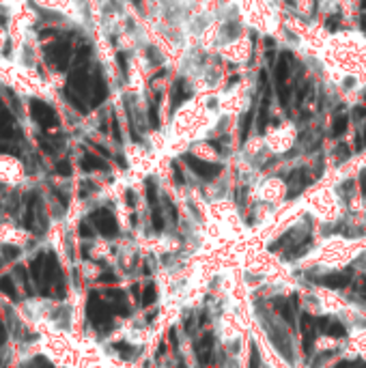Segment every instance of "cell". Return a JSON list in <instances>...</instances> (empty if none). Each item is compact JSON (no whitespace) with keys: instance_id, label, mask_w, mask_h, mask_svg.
Instances as JSON below:
<instances>
[{"instance_id":"cb8c5ba5","label":"cell","mask_w":366,"mask_h":368,"mask_svg":"<svg viewBox=\"0 0 366 368\" xmlns=\"http://www.w3.org/2000/svg\"><path fill=\"white\" fill-rule=\"evenodd\" d=\"M4 340H6V332H4V327L0 325V347L4 345Z\"/></svg>"},{"instance_id":"d6986e66","label":"cell","mask_w":366,"mask_h":368,"mask_svg":"<svg viewBox=\"0 0 366 368\" xmlns=\"http://www.w3.org/2000/svg\"><path fill=\"white\" fill-rule=\"evenodd\" d=\"M112 136H114L116 142L123 140V138H121V129H119V121H116V119H112Z\"/></svg>"},{"instance_id":"8992f818","label":"cell","mask_w":366,"mask_h":368,"mask_svg":"<svg viewBox=\"0 0 366 368\" xmlns=\"http://www.w3.org/2000/svg\"><path fill=\"white\" fill-rule=\"evenodd\" d=\"M93 224H95V228L99 230L101 235H106V237H114L116 230H119L114 216L110 211H106V209H99V211L93 213Z\"/></svg>"},{"instance_id":"5bb4252c","label":"cell","mask_w":366,"mask_h":368,"mask_svg":"<svg viewBox=\"0 0 366 368\" xmlns=\"http://www.w3.org/2000/svg\"><path fill=\"white\" fill-rule=\"evenodd\" d=\"M56 172L63 174V177H69V174H71V164L67 159H58L56 161Z\"/></svg>"},{"instance_id":"2e32d148","label":"cell","mask_w":366,"mask_h":368,"mask_svg":"<svg viewBox=\"0 0 366 368\" xmlns=\"http://www.w3.org/2000/svg\"><path fill=\"white\" fill-rule=\"evenodd\" d=\"M196 155H198V157H205V159H209V157H213V148L198 147V148H196Z\"/></svg>"},{"instance_id":"6da1fadb","label":"cell","mask_w":366,"mask_h":368,"mask_svg":"<svg viewBox=\"0 0 366 368\" xmlns=\"http://www.w3.org/2000/svg\"><path fill=\"white\" fill-rule=\"evenodd\" d=\"M45 61H48L56 71H65L71 61V43L67 39H56L45 48Z\"/></svg>"},{"instance_id":"7c38bea8","label":"cell","mask_w":366,"mask_h":368,"mask_svg":"<svg viewBox=\"0 0 366 368\" xmlns=\"http://www.w3.org/2000/svg\"><path fill=\"white\" fill-rule=\"evenodd\" d=\"M187 95H189V88H185V84H183V82H177V86H175V95H173V103L177 106V103H181Z\"/></svg>"},{"instance_id":"3957f363","label":"cell","mask_w":366,"mask_h":368,"mask_svg":"<svg viewBox=\"0 0 366 368\" xmlns=\"http://www.w3.org/2000/svg\"><path fill=\"white\" fill-rule=\"evenodd\" d=\"M24 177V166L13 153H0V183H17Z\"/></svg>"},{"instance_id":"44dd1931","label":"cell","mask_w":366,"mask_h":368,"mask_svg":"<svg viewBox=\"0 0 366 368\" xmlns=\"http://www.w3.org/2000/svg\"><path fill=\"white\" fill-rule=\"evenodd\" d=\"M354 114H356V119H366V108L358 106V108L354 110Z\"/></svg>"},{"instance_id":"603a6c76","label":"cell","mask_w":366,"mask_h":368,"mask_svg":"<svg viewBox=\"0 0 366 368\" xmlns=\"http://www.w3.org/2000/svg\"><path fill=\"white\" fill-rule=\"evenodd\" d=\"M366 147V136H358V148H364Z\"/></svg>"},{"instance_id":"4fadbf2b","label":"cell","mask_w":366,"mask_h":368,"mask_svg":"<svg viewBox=\"0 0 366 368\" xmlns=\"http://www.w3.org/2000/svg\"><path fill=\"white\" fill-rule=\"evenodd\" d=\"M347 125H349L347 116H338V119L334 121V127H332V134H334V136H343L345 132H347Z\"/></svg>"},{"instance_id":"ac0fdd59","label":"cell","mask_w":366,"mask_h":368,"mask_svg":"<svg viewBox=\"0 0 366 368\" xmlns=\"http://www.w3.org/2000/svg\"><path fill=\"white\" fill-rule=\"evenodd\" d=\"M6 43H9V35H6V30L0 26V52L6 48Z\"/></svg>"},{"instance_id":"7a4b0ae2","label":"cell","mask_w":366,"mask_h":368,"mask_svg":"<svg viewBox=\"0 0 366 368\" xmlns=\"http://www.w3.org/2000/svg\"><path fill=\"white\" fill-rule=\"evenodd\" d=\"M30 116L45 132H52V129L58 127V116L54 112V108L41 99H30Z\"/></svg>"},{"instance_id":"ba28073f","label":"cell","mask_w":366,"mask_h":368,"mask_svg":"<svg viewBox=\"0 0 366 368\" xmlns=\"http://www.w3.org/2000/svg\"><path fill=\"white\" fill-rule=\"evenodd\" d=\"M106 95H108V86H106V82H103V77L95 75L93 88H91V101H93V106H99V103L106 99Z\"/></svg>"},{"instance_id":"30bf717a","label":"cell","mask_w":366,"mask_h":368,"mask_svg":"<svg viewBox=\"0 0 366 368\" xmlns=\"http://www.w3.org/2000/svg\"><path fill=\"white\" fill-rule=\"evenodd\" d=\"M32 2H35V6L45 11H61L67 6V0H32Z\"/></svg>"},{"instance_id":"ffe728a7","label":"cell","mask_w":366,"mask_h":368,"mask_svg":"<svg viewBox=\"0 0 366 368\" xmlns=\"http://www.w3.org/2000/svg\"><path fill=\"white\" fill-rule=\"evenodd\" d=\"M17 254H19L17 248H4V256H6V258H15Z\"/></svg>"},{"instance_id":"52a82bcc","label":"cell","mask_w":366,"mask_h":368,"mask_svg":"<svg viewBox=\"0 0 366 368\" xmlns=\"http://www.w3.org/2000/svg\"><path fill=\"white\" fill-rule=\"evenodd\" d=\"M185 161H187V166L192 168V170L198 174V177H202V179H213V177H218V172H220V166L209 164V161H202L200 157L185 155Z\"/></svg>"},{"instance_id":"e0dca14e","label":"cell","mask_w":366,"mask_h":368,"mask_svg":"<svg viewBox=\"0 0 366 368\" xmlns=\"http://www.w3.org/2000/svg\"><path fill=\"white\" fill-rule=\"evenodd\" d=\"M80 235L82 237H93V226H91L89 222H82L80 224Z\"/></svg>"},{"instance_id":"7402d4cb","label":"cell","mask_w":366,"mask_h":368,"mask_svg":"<svg viewBox=\"0 0 366 368\" xmlns=\"http://www.w3.org/2000/svg\"><path fill=\"white\" fill-rule=\"evenodd\" d=\"M345 157H349V148L343 145L341 148H338V159H345Z\"/></svg>"},{"instance_id":"277c9868","label":"cell","mask_w":366,"mask_h":368,"mask_svg":"<svg viewBox=\"0 0 366 368\" xmlns=\"http://www.w3.org/2000/svg\"><path fill=\"white\" fill-rule=\"evenodd\" d=\"M69 90H74L80 97L91 95V88H93V80L89 75L87 65H76V69L69 74Z\"/></svg>"},{"instance_id":"5b68a950","label":"cell","mask_w":366,"mask_h":368,"mask_svg":"<svg viewBox=\"0 0 366 368\" xmlns=\"http://www.w3.org/2000/svg\"><path fill=\"white\" fill-rule=\"evenodd\" d=\"M17 127H15V116L11 110L0 108V142H13L17 140Z\"/></svg>"},{"instance_id":"9c48e42d","label":"cell","mask_w":366,"mask_h":368,"mask_svg":"<svg viewBox=\"0 0 366 368\" xmlns=\"http://www.w3.org/2000/svg\"><path fill=\"white\" fill-rule=\"evenodd\" d=\"M82 168L84 170H106V161H103L101 157H97V155L93 153H87L82 157Z\"/></svg>"},{"instance_id":"8fae6325","label":"cell","mask_w":366,"mask_h":368,"mask_svg":"<svg viewBox=\"0 0 366 368\" xmlns=\"http://www.w3.org/2000/svg\"><path fill=\"white\" fill-rule=\"evenodd\" d=\"M0 291H2L6 297H11V299H15V297H17L15 282H13L11 276H2V278H0Z\"/></svg>"},{"instance_id":"9a60e30c","label":"cell","mask_w":366,"mask_h":368,"mask_svg":"<svg viewBox=\"0 0 366 368\" xmlns=\"http://www.w3.org/2000/svg\"><path fill=\"white\" fill-rule=\"evenodd\" d=\"M149 125H151V127L160 125V114H158V106H155V103L149 108Z\"/></svg>"}]
</instances>
